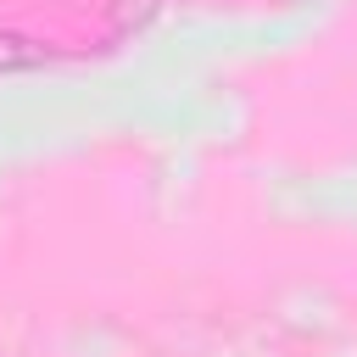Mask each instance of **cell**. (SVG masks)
I'll use <instances>...</instances> for the list:
<instances>
[{
    "mask_svg": "<svg viewBox=\"0 0 357 357\" xmlns=\"http://www.w3.org/2000/svg\"><path fill=\"white\" fill-rule=\"evenodd\" d=\"M45 61H50V45H39L28 33H0V73H28Z\"/></svg>",
    "mask_w": 357,
    "mask_h": 357,
    "instance_id": "obj_1",
    "label": "cell"
},
{
    "mask_svg": "<svg viewBox=\"0 0 357 357\" xmlns=\"http://www.w3.org/2000/svg\"><path fill=\"white\" fill-rule=\"evenodd\" d=\"M156 6H162V0H112V33H128V28L151 22Z\"/></svg>",
    "mask_w": 357,
    "mask_h": 357,
    "instance_id": "obj_2",
    "label": "cell"
}]
</instances>
